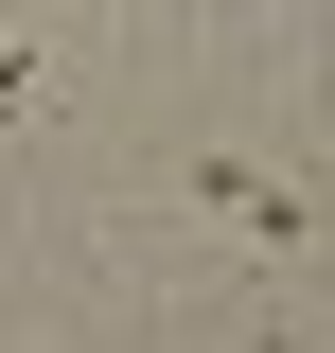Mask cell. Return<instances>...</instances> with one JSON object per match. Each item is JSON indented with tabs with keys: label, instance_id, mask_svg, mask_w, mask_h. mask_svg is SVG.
Instances as JSON below:
<instances>
[{
	"label": "cell",
	"instance_id": "cell-1",
	"mask_svg": "<svg viewBox=\"0 0 335 353\" xmlns=\"http://www.w3.org/2000/svg\"><path fill=\"white\" fill-rule=\"evenodd\" d=\"M194 212L247 230V248H300V230H318V212H300V176H265V159H194Z\"/></svg>",
	"mask_w": 335,
	"mask_h": 353
}]
</instances>
